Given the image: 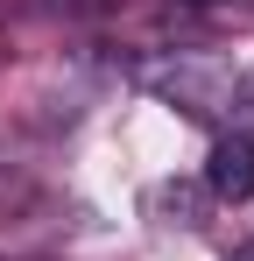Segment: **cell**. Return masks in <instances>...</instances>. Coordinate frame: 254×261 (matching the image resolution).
<instances>
[{
  "label": "cell",
  "instance_id": "cell-4",
  "mask_svg": "<svg viewBox=\"0 0 254 261\" xmlns=\"http://www.w3.org/2000/svg\"><path fill=\"white\" fill-rule=\"evenodd\" d=\"M226 261H254V240H247V247H233V254H226Z\"/></svg>",
  "mask_w": 254,
  "mask_h": 261
},
{
  "label": "cell",
  "instance_id": "cell-3",
  "mask_svg": "<svg viewBox=\"0 0 254 261\" xmlns=\"http://www.w3.org/2000/svg\"><path fill=\"white\" fill-rule=\"evenodd\" d=\"M156 205H163V212H184L176 226H198V191H191V184H163Z\"/></svg>",
  "mask_w": 254,
  "mask_h": 261
},
{
  "label": "cell",
  "instance_id": "cell-2",
  "mask_svg": "<svg viewBox=\"0 0 254 261\" xmlns=\"http://www.w3.org/2000/svg\"><path fill=\"white\" fill-rule=\"evenodd\" d=\"M205 191L219 198V205H247V198H254V134H247V127H233V134L212 141V155H205Z\"/></svg>",
  "mask_w": 254,
  "mask_h": 261
},
{
  "label": "cell",
  "instance_id": "cell-1",
  "mask_svg": "<svg viewBox=\"0 0 254 261\" xmlns=\"http://www.w3.org/2000/svg\"><path fill=\"white\" fill-rule=\"evenodd\" d=\"M141 78L184 113H240V92H247V71L233 57H163Z\"/></svg>",
  "mask_w": 254,
  "mask_h": 261
}]
</instances>
